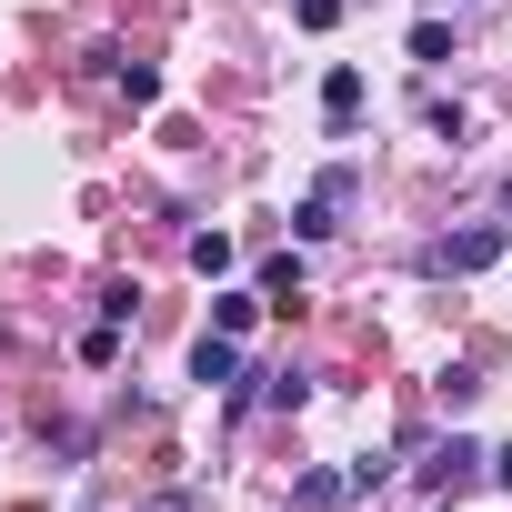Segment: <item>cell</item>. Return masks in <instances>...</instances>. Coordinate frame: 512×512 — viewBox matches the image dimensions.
Here are the masks:
<instances>
[{
    "label": "cell",
    "instance_id": "6da1fadb",
    "mask_svg": "<svg viewBox=\"0 0 512 512\" xmlns=\"http://www.w3.org/2000/svg\"><path fill=\"white\" fill-rule=\"evenodd\" d=\"M492 262H502V221H472V231H452V241L422 251V272H452V282L462 272H492Z\"/></svg>",
    "mask_w": 512,
    "mask_h": 512
},
{
    "label": "cell",
    "instance_id": "7a4b0ae2",
    "mask_svg": "<svg viewBox=\"0 0 512 512\" xmlns=\"http://www.w3.org/2000/svg\"><path fill=\"white\" fill-rule=\"evenodd\" d=\"M342 201H352V171H322V191L292 211V231H302V241H332V231H342Z\"/></svg>",
    "mask_w": 512,
    "mask_h": 512
},
{
    "label": "cell",
    "instance_id": "3957f363",
    "mask_svg": "<svg viewBox=\"0 0 512 512\" xmlns=\"http://www.w3.org/2000/svg\"><path fill=\"white\" fill-rule=\"evenodd\" d=\"M482 462H492V452H472V442L452 432V442H432V462H422V482H432V492H462V482H472Z\"/></svg>",
    "mask_w": 512,
    "mask_h": 512
},
{
    "label": "cell",
    "instance_id": "277c9868",
    "mask_svg": "<svg viewBox=\"0 0 512 512\" xmlns=\"http://www.w3.org/2000/svg\"><path fill=\"white\" fill-rule=\"evenodd\" d=\"M231 372H241L231 332H201V342H191V382H231Z\"/></svg>",
    "mask_w": 512,
    "mask_h": 512
},
{
    "label": "cell",
    "instance_id": "5b68a950",
    "mask_svg": "<svg viewBox=\"0 0 512 512\" xmlns=\"http://www.w3.org/2000/svg\"><path fill=\"white\" fill-rule=\"evenodd\" d=\"M292 502H302V512H342V502H352V472H302Z\"/></svg>",
    "mask_w": 512,
    "mask_h": 512
},
{
    "label": "cell",
    "instance_id": "8992f818",
    "mask_svg": "<svg viewBox=\"0 0 512 512\" xmlns=\"http://www.w3.org/2000/svg\"><path fill=\"white\" fill-rule=\"evenodd\" d=\"M352 111H362V71H332V81H322V121L352 131Z\"/></svg>",
    "mask_w": 512,
    "mask_h": 512
},
{
    "label": "cell",
    "instance_id": "52a82bcc",
    "mask_svg": "<svg viewBox=\"0 0 512 512\" xmlns=\"http://www.w3.org/2000/svg\"><path fill=\"white\" fill-rule=\"evenodd\" d=\"M251 312H262V292H221V302H211V332H231V342H241V332H251Z\"/></svg>",
    "mask_w": 512,
    "mask_h": 512
},
{
    "label": "cell",
    "instance_id": "ba28073f",
    "mask_svg": "<svg viewBox=\"0 0 512 512\" xmlns=\"http://www.w3.org/2000/svg\"><path fill=\"white\" fill-rule=\"evenodd\" d=\"M262 302L292 312V302H302V262H262Z\"/></svg>",
    "mask_w": 512,
    "mask_h": 512
},
{
    "label": "cell",
    "instance_id": "9c48e42d",
    "mask_svg": "<svg viewBox=\"0 0 512 512\" xmlns=\"http://www.w3.org/2000/svg\"><path fill=\"white\" fill-rule=\"evenodd\" d=\"M191 272H201V282H221V272H231V241H221V231H201V241H191Z\"/></svg>",
    "mask_w": 512,
    "mask_h": 512
},
{
    "label": "cell",
    "instance_id": "30bf717a",
    "mask_svg": "<svg viewBox=\"0 0 512 512\" xmlns=\"http://www.w3.org/2000/svg\"><path fill=\"white\" fill-rule=\"evenodd\" d=\"M342 21V0H302V31H332Z\"/></svg>",
    "mask_w": 512,
    "mask_h": 512
},
{
    "label": "cell",
    "instance_id": "8fae6325",
    "mask_svg": "<svg viewBox=\"0 0 512 512\" xmlns=\"http://www.w3.org/2000/svg\"><path fill=\"white\" fill-rule=\"evenodd\" d=\"M151 512H191V492H161V502H151Z\"/></svg>",
    "mask_w": 512,
    "mask_h": 512
},
{
    "label": "cell",
    "instance_id": "7c38bea8",
    "mask_svg": "<svg viewBox=\"0 0 512 512\" xmlns=\"http://www.w3.org/2000/svg\"><path fill=\"white\" fill-rule=\"evenodd\" d=\"M492 482H502V492H512V452H492Z\"/></svg>",
    "mask_w": 512,
    "mask_h": 512
},
{
    "label": "cell",
    "instance_id": "4fadbf2b",
    "mask_svg": "<svg viewBox=\"0 0 512 512\" xmlns=\"http://www.w3.org/2000/svg\"><path fill=\"white\" fill-rule=\"evenodd\" d=\"M502 201H512V191H502Z\"/></svg>",
    "mask_w": 512,
    "mask_h": 512
}]
</instances>
